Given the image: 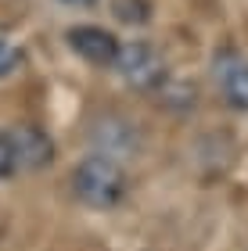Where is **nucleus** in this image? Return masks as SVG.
<instances>
[{
	"label": "nucleus",
	"mask_w": 248,
	"mask_h": 251,
	"mask_svg": "<svg viewBox=\"0 0 248 251\" xmlns=\"http://www.w3.org/2000/svg\"><path fill=\"white\" fill-rule=\"evenodd\" d=\"M72 190L86 208H97V212H108L126 198L130 190V176L126 169L119 165V158L111 154H86L80 165L72 169Z\"/></svg>",
	"instance_id": "nucleus-1"
},
{
	"label": "nucleus",
	"mask_w": 248,
	"mask_h": 251,
	"mask_svg": "<svg viewBox=\"0 0 248 251\" xmlns=\"http://www.w3.org/2000/svg\"><path fill=\"white\" fill-rule=\"evenodd\" d=\"M115 72L122 75V83H126V86L144 90V94L159 90L169 79V68L162 61V54L155 50L148 40H126V43H119Z\"/></svg>",
	"instance_id": "nucleus-2"
},
{
	"label": "nucleus",
	"mask_w": 248,
	"mask_h": 251,
	"mask_svg": "<svg viewBox=\"0 0 248 251\" xmlns=\"http://www.w3.org/2000/svg\"><path fill=\"white\" fill-rule=\"evenodd\" d=\"M212 79H216L220 97L234 111H248V58L234 47L216 50L212 58Z\"/></svg>",
	"instance_id": "nucleus-3"
},
{
	"label": "nucleus",
	"mask_w": 248,
	"mask_h": 251,
	"mask_svg": "<svg viewBox=\"0 0 248 251\" xmlns=\"http://www.w3.org/2000/svg\"><path fill=\"white\" fill-rule=\"evenodd\" d=\"M65 40H69V47L90 65H115V54H119L115 32H108L101 25H72L65 32Z\"/></svg>",
	"instance_id": "nucleus-4"
},
{
	"label": "nucleus",
	"mask_w": 248,
	"mask_h": 251,
	"mask_svg": "<svg viewBox=\"0 0 248 251\" xmlns=\"http://www.w3.org/2000/svg\"><path fill=\"white\" fill-rule=\"evenodd\" d=\"M7 136H11V144H15L18 169H32V173H36V169H43V165L54 162V140L40 129V126L22 122V126H15Z\"/></svg>",
	"instance_id": "nucleus-5"
},
{
	"label": "nucleus",
	"mask_w": 248,
	"mask_h": 251,
	"mask_svg": "<svg viewBox=\"0 0 248 251\" xmlns=\"http://www.w3.org/2000/svg\"><path fill=\"white\" fill-rule=\"evenodd\" d=\"M111 15L126 25H148L151 22V0H111Z\"/></svg>",
	"instance_id": "nucleus-6"
},
{
	"label": "nucleus",
	"mask_w": 248,
	"mask_h": 251,
	"mask_svg": "<svg viewBox=\"0 0 248 251\" xmlns=\"http://www.w3.org/2000/svg\"><path fill=\"white\" fill-rule=\"evenodd\" d=\"M22 65H26V54H22V47H15L11 40H0V79L15 75Z\"/></svg>",
	"instance_id": "nucleus-7"
},
{
	"label": "nucleus",
	"mask_w": 248,
	"mask_h": 251,
	"mask_svg": "<svg viewBox=\"0 0 248 251\" xmlns=\"http://www.w3.org/2000/svg\"><path fill=\"white\" fill-rule=\"evenodd\" d=\"M15 169H18V158H15V144H11V136H7V133H0V179L15 176Z\"/></svg>",
	"instance_id": "nucleus-8"
},
{
	"label": "nucleus",
	"mask_w": 248,
	"mask_h": 251,
	"mask_svg": "<svg viewBox=\"0 0 248 251\" xmlns=\"http://www.w3.org/2000/svg\"><path fill=\"white\" fill-rule=\"evenodd\" d=\"M61 4H69V7H90V4H97V0H61Z\"/></svg>",
	"instance_id": "nucleus-9"
}]
</instances>
